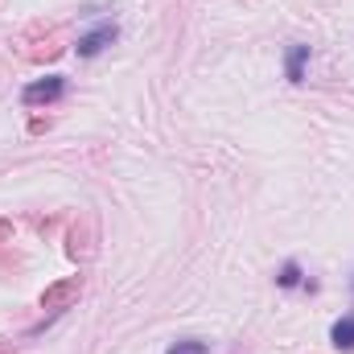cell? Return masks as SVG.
Returning a JSON list of instances; mask_svg holds the SVG:
<instances>
[{
    "mask_svg": "<svg viewBox=\"0 0 354 354\" xmlns=\"http://www.w3.org/2000/svg\"><path fill=\"white\" fill-rule=\"evenodd\" d=\"M165 354H210V346H206V342H194V338H189V342H174V346H169Z\"/></svg>",
    "mask_w": 354,
    "mask_h": 354,
    "instance_id": "7",
    "label": "cell"
},
{
    "mask_svg": "<svg viewBox=\"0 0 354 354\" xmlns=\"http://www.w3.org/2000/svg\"><path fill=\"white\" fill-rule=\"evenodd\" d=\"M0 354H12V351H8V342H4V338H0Z\"/></svg>",
    "mask_w": 354,
    "mask_h": 354,
    "instance_id": "8",
    "label": "cell"
},
{
    "mask_svg": "<svg viewBox=\"0 0 354 354\" xmlns=\"http://www.w3.org/2000/svg\"><path fill=\"white\" fill-rule=\"evenodd\" d=\"M305 62H309V46H288V58H284L288 83H301L305 79Z\"/></svg>",
    "mask_w": 354,
    "mask_h": 354,
    "instance_id": "4",
    "label": "cell"
},
{
    "mask_svg": "<svg viewBox=\"0 0 354 354\" xmlns=\"http://www.w3.org/2000/svg\"><path fill=\"white\" fill-rule=\"evenodd\" d=\"M111 41H115V25H111V21H103V25H95L91 33L79 37V46H75V50H79V58H95V54H99L103 46H111Z\"/></svg>",
    "mask_w": 354,
    "mask_h": 354,
    "instance_id": "2",
    "label": "cell"
},
{
    "mask_svg": "<svg viewBox=\"0 0 354 354\" xmlns=\"http://www.w3.org/2000/svg\"><path fill=\"white\" fill-rule=\"evenodd\" d=\"M330 338H334L338 351H354V317H338L334 330H330Z\"/></svg>",
    "mask_w": 354,
    "mask_h": 354,
    "instance_id": "5",
    "label": "cell"
},
{
    "mask_svg": "<svg viewBox=\"0 0 354 354\" xmlns=\"http://www.w3.org/2000/svg\"><path fill=\"white\" fill-rule=\"evenodd\" d=\"M276 280H280V288H292V284H301V264H297V260H288V264L280 268V276H276Z\"/></svg>",
    "mask_w": 354,
    "mask_h": 354,
    "instance_id": "6",
    "label": "cell"
},
{
    "mask_svg": "<svg viewBox=\"0 0 354 354\" xmlns=\"http://www.w3.org/2000/svg\"><path fill=\"white\" fill-rule=\"evenodd\" d=\"M79 276H71V280H62V284H54V288H46V297H41V309H66L75 297H79Z\"/></svg>",
    "mask_w": 354,
    "mask_h": 354,
    "instance_id": "3",
    "label": "cell"
},
{
    "mask_svg": "<svg viewBox=\"0 0 354 354\" xmlns=\"http://www.w3.org/2000/svg\"><path fill=\"white\" fill-rule=\"evenodd\" d=\"M62 91H66V79H62V75H50V79L29 83V87L21 91V103H29V107H33V103H54Z\"/></svg>",
    "mask_w": 354,
    "mask_h": 354,
    "instance_id": "1",
    "label": "cell"
}]
</instances>
